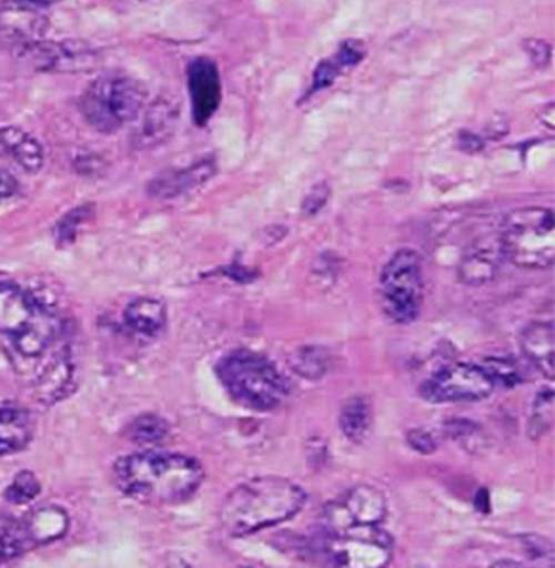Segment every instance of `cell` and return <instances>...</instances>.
Listing matches in <instances>:
<instances>
[{
    "label": "cell",
    "instance_id": "ba28073f",
    "mask_svg": "<svg viewBox=\"0 0 555 568\" xmlns=\"http://www.w3.org/2000/svg\"><path fill=\"white\" fill-rule=\"evenodd\" d=\"M495 383L482 364L453 362L421 383L420 394L431 404L480 402L495 393Z\"/></svg>",
    "mask_w": 555,
    "mask_h": 568
},
{
    "label": "cell",
    "instance_id": "7c38bea8",
    "mask_svg": "<svg viewBox=\"0 0 555 568\" xmlns=\"http://www.w3.org/2000/svg\"><path fill=\"white\" fill-rule=\"evenodd\" d=\"M50 310L40 297L10 281H0V334L8 339L21 336Z\"/></svg>",
    "mask_w": 555,
    "mask_h": 568
},
{
    "label": "cell",
    "instance_id": "8fae6325",
    "mask_svg": "<svg viewBox=\"0 0 555 568\" xmlns=\"http://www.w3.org/2000/svg\"><path fill=\"white\" fill-rule=\"evenodd\" d=\"M34 393L39 400L46 404L61 400L74 387V361L71 355L69 337L59 342L44 361H40L34 368Z\"/></svg>",
    "mask_w": 555,
    "mask_h": 568
},
{
    "label": "cell",
    "instance_id": "1f68e13d",
    "mask_svg": "<svg viewBox=\"0 0 555 568\" xmlns=\"http://www.w3.org/2000/svg\"><path fill=\"white\" fill-rule=\"evenodd\" d=\"M407 444L415 452L425 453V455L436 452V439L433 438V434L426 433L423 428L410 430L407 433Z\"/></svg>",
    "mask_w": 555,
    "mask_h": 568
},
{
    "label": "cell",
    "instance_id": "6da1fadb",
    "mask_svg": "<svg viewBox=\"0 0 555 568\" xmlns=\"http://www.w3.org/2000/svg\"><path fill=\"white\" fill-rule=\"evenodd\" d=\"M205 471L176 453L144 452L117 460L114 479L128 497L147 504H181L200 489Z\"/></svg>",
    "mask_w": 555,
    "mask_h": 568
},
{
    "label": "cell",
    "instance_id": "5bb4252c",
    "mask_svg": "<svg viewBox=\"0 0 555 568\" xmlns=\"http://www.w3.org/2000/svg\"><path fill=\"white\" fill-rule=\"evenodd\" d=\"M214 171L216 165L213 160H203L190 168L174 169L150 182V195H154L158 200H173V197L190 194L203 184H208L213 179Z\"/></svg>",
    "mask_w": 555,
    "mask_h": 568
},
{
    "label": "cell",
    "instance_id": "7402d4cb",
    "mask_svg": "<svg viewBox=\"0 0 555 568\" xmlns=\"http://www.w3.org/2000/svg\"><path fill=\"white\" fill-rule=\"evenodd\" d=\"M501 256H503L501 248L497 251L493 246L474 248L458 265V278L471 286L490 283L497 275Z\"/></svg>",
    "mask_w": 555,
    "mask_h": 568
},
{
    "label": "cell",
    "instance_id": "4316f807",
    "mask_svg": "<svg viewBox=\"0 0 555 568\" xmlns=\"http://www.w3.org/2000/svg\"><path fill=\"white\" fill-rule=\"evenodd\" d=\"M34 546L37 542L29 532L27 524L12 525L0 530V559H16Z\"/></svg>",
    "mask_w": 555,
    "mask_h": 568
},
{
    "label": "cell",
    "instance_id": "9c48e42d",
    "mask_svg": "<svg viewBox=\"0 0 555 568\" xmlns=\"http://www.w3.org/2000/svg\"><path fill=\"white\" fill-rule=\"evenodd\" d=\"M387 498L374 485H356L323 508L324 532H342L359 525H382Z\"/></svg>",
    "mask_w": 555,
    "mask_h": 568
},
{
    "label": "cell",
    "instance_id": "7a4b0ae2",
    "mask_svg": "<svg viewBox=\"0 0 555 568\" xmlns=\"http://www.w3.org/2000/svg\"><path fill=\"white\" fill-rule=\"evenodd\" d=\"M305 495L300 485L279 476L249 479L238 485L222 506V525L235 538L286 524L304 510Z\"/></svg>",
    "mask_w": 555,
    "mask_h": 568
},
{
    "label": "cell",
    "instance_id": "f546056e",
    "mask_svg": "<svg viewBox=\"0 0 555 568\" xmlns=\"http://www.w3.org/2000/svg\"><path fill=\"white\" fill-rule=\"evenodd\" d=\"M330 197V187L321 182V184H316V186L311 187L307 195H305L304 200V213L307 216H313V214L319 213L321 209L326 205V201Z\"/></svg>",
    "mask_w": 555,
    "mask_h": 568
},
{
    "label": "cell",
    "instance_id": "52a82bcc",
    "mask_svg": "<svg viewBox=\"0 0 555 568\" xmlns=\"http://www.w3.org/2000/svg\"><path fill=\"white\" fill-rule=\"evenodd\" d=\"M382 310L393 323H414L423 302V262L414 248L394 252L380 277Z\"/></svg>",
    "mask_w": 555,
    "mask_h": 568
},
{
    "label": "cell",
    "instance_id": "ffe728a7",
    "mask_svg": "<svg viewBox=\"0 0 555 568\" xmlns=\"http://www.w3.org/2000/svg\"><path fill=\"white\" fill-rule=\"evenodd\" d=\"M364 53L366 52H364V45L361 42H356V40L343 42L334 58L326 59V61L319 63V67H316L310 93H316V91L324 90V88L334 84V80L342 74V71L361 63Z\"/></svg>",
    "mask_w": 555,
    "mask_h": 568
},
{
    "label": "cell",
    "instance_id": "5b68a950",
    "mask_svg": "<svg viewBox=\"0 0 555 568\" xmlns=\"http://www.w3.org/2000/svg\"><path fill=\"white\" fill-rule=\"evenodd\" d=\"M147 106L144 85L128 74H107L93 82L80 99L85 122L103 133L122 130Z\"/></svg>",
    "mask_w": 555,
    "mask_h": 568
},
{
    "label": "cell",
    "instance_id": "d6986e66",
    "mask_svg": "<svg viewBox=\"0 0 555 568\" xmlns=\"http://www.w3.org/2000/svg\"><path fill=\"white\" fill-rule=\"evenodd\" d=\"M179 120V104L174 106V101H155L142 120L141 130L137 131V144L141 149H147L150 144L163 141V136L169 135L173 130L174 122Z\"/></svg>",
    "mask_w": 555,
    "mask_h": 568
},
{
    "label": "cell",
    "instance_id": "9a60e30c",
    "mask_svg": "<svg viewBox=\"0 0 555 568\" xmlns=\"http://www.w3.org/2000/svg\"><path fill=\"white\" fill-rule=\"evenodd\" d=\"M519 347L529 364H533L544 377L552 379L555 372V332L554 323L541 321L525 326L519 336Z\"/></svg>",
    "mask_w": 555,
    "mask_h": 568
},
{
    "label": "cell",
    "instance_id": "4fadbf2b",
    "mask_svg": "<svg viewBox=\"0 0 555 568\" xmlns=\"http://www.w3.org/2000/svg\"><path fill=\"white\" fill-rule=\"evenodd\" d=\"M188 91L192 99V114L198 125H208L222 101L219 67L209 58H198L188 67Z\"/></svg>",
    "mask_w": 555,
    "mask_h": 568
},
{
    "label": "cell",
    "instance_id": "d6a6232c",
    "mask_svg": "<svg viewBox=\"0 0 555 568\" xmlns=\"http://www.w3.org/2000/svg\"><path fill=\"white\" fill-rule=\"evenodd\" d=\"M527 52L536 65L544 67L549 61V45L544 40H527Z\"/></svg>",
    "mask_w": 555,
    "mask_h": 568
},
{
    "label": "cell",
    "instance_id": "44dd1931",
    "mask_svg": "<svg viewBox=\"0 0 555 568\" xmlns=\"http://www.w3.org/2000/svg\"><path fill=\"white\" fill-rule=\"evenodd\" d=\"M0 144L10 152L21 168L31 173L44 165V150L40 146V142L20 128L0 130Z\"/></svg>",
    "mask_w": 555,
    "mask_h": 568
},
{
    "label": "cell",
    "instance_id": "30bf717a",
    "mask_svg": "<svg viewBox=\"0 0 555 568\" xmlns=\"http://www.w3.org/2000/svg\"><path fill=\"white\" fill-rule=\"evenodd\" d=\"M48 7L34 2L0 4V45L16 55L37 50L48 31Z\"/></svg>",
    "mask_w": 555,
    "mask_h": 568
},
{
    "label": "cell",
    "instance_id": "ac0fdd59",
    "mask_svg": "<svg viewBox=\"0 0 555 568\" xmlns=\"http://www.w3.org/2000/svg\"><path fill=\"white\" fill-rule=\"evenodd\" d=\"M123 321L142 336H155L165 328L168 310L155 297H137L123 311Z\"/></svg>",
    "mask_w": 555,
    "mask_h": 568
},
{
    "label": "cell",
    "instance_id": "cb8c5ba5",
    "mask_svg": "<svg viewBox=\"0 0 555 568\" xmlns=\"http://www.w3.org/2000/svg\"><path fill=\"white\" fill-rule=\"evenodd\" d=\"M292 372L304 379H321L330 369V353L319 345H304L289 358Z\"/></svg>",
    "mask_w": 555,
    "mask_h": 568
},
{
    "label": "cell",
    "instance_id": "d4e9b609",
    "mask_svg": "<svg viewBox=\"0 0 555 568\" xmlns=\"http://www.w3.org/2000/svg\"><path fill=\"white\" fill-rule=\"evenodd\" d=\"M554 425V390L546 387L536 394L533 407H531L529 430L531 438H543Z\"/></svg>",
    "mask_w": 555,
    "mask_h": 568
},
{
    "label": "cell",
    "instance_id": "83f0119b",
    "mask_svg": "<svg viewBox=\"0 0 555 568\" xmlns=\"http://www.w3.org/2000/svg\"><path fill=\"white\" fill-rule=\"evenodd\" d=\"M482 366L490 374L495 387H516L517 383L522 382L519 369L508 358H491V361L484 362Z\"/></svg>",
    "mask_w": 555,
    "mask_h": 568
},
{
    "label": "cell",
    "instance_id": "e0dca14e",
    "mask_svg": "<svg viewBox=\"0 0 555 568\" xmlns=\"http://www.w3.org/2000/svg\"><path fill=\"white\" fill-rule=\"evenodd\" d=\"M33 52L39 59V67L48 71H80L93 65V53L90 48L71 40L44 48L39 45Z\"/></svg>",
    "mask_w": 555,
    "mask_h": 568
},
{
    "label": "cell",
    "instance_id": "4dcf8cb0",
    "mask_svg": "<svg viewBox=\"0 0 555 568\" xmlns=\"http://www.w3.org/2000/svg\"><path fill=\"white\" fill-rule=\"evenodd\" d=\"M88 207H78L77 211H72L71 214H67V219L59 224V240L69 241L74 240V235H77V227L80 226V222L84 220V216H88Z\"/></svg>",
    "mask_w": 555,
    "mask_h": 568
},
{
    "label": "cell",
    "instance_id": "277c9868",
    "mask_svg": "<svg viewBox=\"0 0 555 568\" xmlns=\"http://www.w3.org/2000/svg\"><path fill=\"white\" fill-rule=\"evenodd\" d=\"M504 258L523 270H549L555 260V216L549 207L517 209L504 220L498 237Z\"/></svg>",
    "mask_w": 555,
    "mask_h": 568
},
{
    "label": "cell",
    "instance_id": "2e32d148",
    "mask_svg": "<svg viewBox=\"0 0 555 568\" xmlns=\"http://www.w3.org/2000/svg\"><path fill=\"white\" fill-rule=\"evenodd\" d=\"M33 438V419L20 406L0 407V457L21 452Z\"/></svg>",
    "mask_w": 555,
    "mask_h": 568
},
{
    "label": "cell",
    "instance_id": "484cf974",
    "mask_svg": "<svg viewBox=\"0 0 555 568\" xmlns=\"http://www.w3.org/2000/svg\"><path fill=\"white\" fill-rule=\"evenodd\" d=\"M169 436L168 420L158 415H141L130 426V438L139 446L150 447L162 444Z\"/></svg>",
    "mask_w": 555,
    "mask_h": 568
},
{
    "label": "cell",
    "instance_id": "836d02e7",
    "mask_svg": "<svg viewBox=\"0 0 555 568\" xmlns=\"http://www.w3.org/2000/svg\"><path fill=\"white\" fill-rule=\"evenodd\" d=\"M18 187V182L13 179L12 171H8L7 165L0 160V201L8 200L13 195Z\"/></svg>",
    "mask_w": 555,
    "mask_h": 568
},
{
    "label": "cell",
    "instance_id": "8992f818",
    "mask_svg": "<svg viewBox=\"0 0 555 568\" xmlns=\"http://www.w3.org/2000/svg\"><path fill=\"white\" fill-rule=\"evenodd\" d=\"M315 554L334 567L380 568L393 557V538L380 525H359L324 532L315 540Z\"/></svg>",
    "mask_w": 555,
    "mask_h": 568
},
{
    "label": "cell",
    "instance_id": "f1b7e54d",
    "mask_svg": "<svg viewBox=\"0 0 555 568\" xmlns=\"http://www.w3.org/2000/svg\"><path fill=\"white\" fill-rule=\"evenodd\" d=\"M40 493L39 479L31 471H20L8 487L4 497L13 504H26Z\"/></svg>",
    "mask_w": 555,
    "mask_h": 568
},
{
    "label": "cell",
    "instance_id": "3957f363",
    "mask_svg": "<svg viewBox=\"0 0 555 568\" xmlns=\"http://www.w3.org/2000/svg\"><path fill=\"white\" fill-rule=\"evenodd\" d=\"M216 375L233 400L254 412H272L291 393L272 362L252 351H233L216 364Z\"/></svg>",
    "mask_w": 555,
    "mask_h": 568
},
{
    "label": "cell",
    "instance_id": "603a6c76",
    "mask_svg": "<svg viewBox=\"0 0 555 568\" xmlns=\"http://www.w3.org/2000/svg\"><path fill=\"white\" fill-rule=\"evenodd\" d=\"M340 428L353 444H362L372 428V409L366 398L353 396L345 400L340 412Z\"/></svg>",
    "mask_w": 555,
    "mask_h": 568
}]
</instances>
